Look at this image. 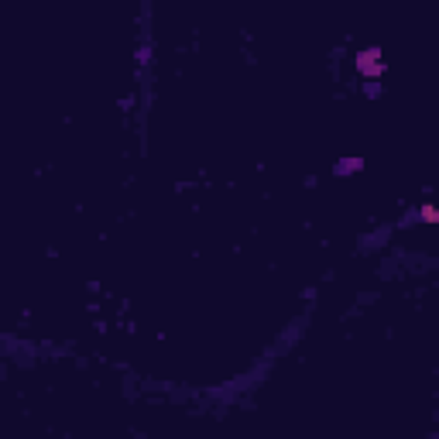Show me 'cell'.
Wrapping results in <instances>:
<instances>
[{"label": "cell", "instance_id": "1", "mask_svg": "<svg viewBox=\"0 0 439 439\" xmlns=\"http://www.w3.org/2000/svg\"><path fill=\"white\" fill-rule=\"evenodd\" d=\"M357 66H360V76H364L367 83H377V76L384 73V69H381V59H377V52H364V55L357 59Z\"/></svg>", "mask_w": 439, "mask_h": 439}, {"label": "cell", "instance_id": "2", "mask_svg": "<svg viewBox=\"0 0 439 439\" xmlns=\"http://www.w3.org/2000/svg\"><path fill=\"white\" fill-rule=\"evenodd\" d=\"M360 169H364V158H360V155H347V158H337V162H333L330 176H333V178H344V176H353V172H360Z\"/></svg>", "mask_w": 439, "mask_h": 439}, {"label": "cell", "instance_id": "3", "mask_svg": "<svg viewBox=\"0 0 439 439\" xmlns=\"http://www.w3.org/2000/svg\"><path fill=\"white\" fill-rule=\"evenodd\" d=\"M134 59H138V66H141V69H144V66H151V62H155V41H151V38H144V41L138 45Z\"/></svg>", "mask_w": 439, "mask_h": 439}]
</instances>
